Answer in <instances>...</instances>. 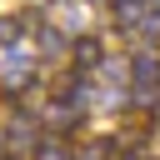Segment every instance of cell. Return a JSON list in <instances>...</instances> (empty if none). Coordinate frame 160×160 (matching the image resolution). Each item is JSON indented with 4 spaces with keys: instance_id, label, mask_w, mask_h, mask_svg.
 <instances>
[{
    "instance_id": "1",
    "label": "cell",
    "mask_w": 160,
    "mask_h": 160,
    "mask_svg": "<svg viewBox=\"0 0 160 160\" xmlns=\"http://www.w3.org/2000/svg\"><path fill=\"white\" fill-rule=\"evenodd\" d=\"M70 60H75L80 70H95V65L105 60V45H100L95 35H75V40H70Z\"/></svg>"
},
{
    "instance_id": "2",
    "label": "cell",
    "mask_w": 160,
    "mask_h": 160,
    "mask_svg": "<svg viewBox=\"0 0 160 160\" xmlns=\"http://www.w3.org/2000/svg\"><path fill=\"white\" fill-rule=\"evenodd\" d=\"M20 40V15L10 20V15H0V45H15Z\"/></svg>"
},
{
    "instance_id": "3",
    "label": "cell",
    "mask_w": 160,
    "mask_h": 160,
    "mask_svg": "<svg viewBox=\"0 0 160 160\" xmlns=\"http://www.w3.org/2000/svg\"><path fill=\"white\" fill-rule=\"evenodd\" d=\"M40 55H60V35L55 30H40Z\"/></svg>"
},
{
    "instance_id": "4",
    "label": "cell",
    "mask_w": 160,
    "mask_h": 160,
    "mask_svg": "<svg viewBox=\"0 0 160 160\" xmlns=\"http://www.w3.org/2000/svg\"><path fill=\"white\" fill-rule=\"evenodd\" d=\"M95 5H105V0H95Z\"/></svg>"
}]
</instances>
